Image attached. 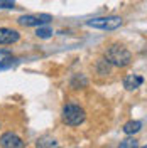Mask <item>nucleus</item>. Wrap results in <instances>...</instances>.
I'll use <instances>...</instances> for the list:
<instances>
[{
	"mask_svg": "<svg viewBox=\"0 0 147 148\" xmlns=\"http://www.w3.org/2000/svg\"><path fill=\"white\" fill-rule=\"evenodd\" d=\"M140 128H142V123H140V121H129V123L123 125V133L134 135V133L140 131Z\"/></svg>",
	"mask_w": 147,
	"mask_h": 148,
	"instance_id": "nucleus-8",
	"label": "nucleus"
},
{
	"mask_svg": "<svg viewBox=\"0 0 147 148\" xmlns=\"http://www.w3.org/2000/svg\"><path fill=\"white\" fill-rule=\"evenodd\" d=\"M37 148H61L59 143L53 138H41L37 141Z\"/></svg>",
	"mask_w": 147,
	"mask_h": 148,
	"instance_id": "nucleus-9",
	"label": "nucleus"
},
{
	"mask_svg": "<svg viewBox=\"0 0 147 148\" xmlns=\"http://www.w3.org/2000/svg\"><path fill=\"white\" fill-rule=\"evenodd\" d=\"M61 118H63V123L68 125V126H78V125H81L83 121H85L86 113H85V110H83L81 106L69 103V104H64Z\"/></svg>",
	"mask_w": 147,
	"mask_h": 148,
	"instance_id": "nucleus-2",
	"label": "nucleus"
},
{
	"mask_svg": "<svg viewBox=\"0 0 147 148\" xmlns=\"http://www.w3.org/2000/svg\"><path fill=\"white\" fill-rule=\"evenodd\" d=\"M76 83H80V77H78V76H76V77H74L73 81H71V86H74ZM81 84H83V86H86V79H85V77L81 79Z\"/></svg>",
	"mask_w": 147,
	"mask_h": 148,
	"instance_id": "nucleus-14",
	"label": "nucleus"
},
{
	"mask_svg": "<svg viewBox=\"0 0 147 148\" xmlns=\"http://www.w3.org/2000/svg\"><path fill=\"white\" fill-rule=\"evenodd\" d=\"M17 62V59H5V62H0V69H3V67H9V66L15 64Z\"/></svg>",
	"mask_w": 147,
	"mask_h": 148,
	"instance_id": "nucleus-13",
	"label": "nucleus"
},
{
	"mask_svg": "<svg viewBox=\"0 0 147 148\" xmlns=\"http://www.w3.org/2000/svg\"><path fill=\"white\" fill-rule=\"evenodd\" d=\"M142 148H147V145H146V147H142Z\"/></svg>",
	"mask_w": 147,
	"mask_h": 148,
	"instance_id": "nucleus-15",
	"label": "nucleus"
},
{
	"mask_svg": "<svg viewBox=\"0 0 147 148\" xmlns=\"http://www.w3.org/2000/svg\"><path fill=\"white\" fill-rule=\"evenodd\" d=\"M123 24L122 17L117 15H108V17H96L92 20H86V25L93 29H100V30H115Z\"/></svg>",
	"mask_w": 147,
	"mask_h": 148,
	"instance_id": "nucleus-3",
	"label": "nucleus"
},
{
	"mask_svg": "<svg viewBox=\"0 0 147 148\" xmlns=\"http://www.w3.org/2000/svg\"><path fill=\"white\" fill-rule=\"evenodd\" d=\"M51 20V15L42 14V15H22L17 18V22L24 27H41L42 24H47Z\"/></svg>",
	"mask_w": 147,
	"mask_h": 148,
	"instance_id": "nucleus-4",
	"label": "nucleus"
},
{
	"mask_svg": "<svg viewBox=\"0 0 147 148\" xmlns=\"http://www.w3.org/2000/svg\"><path fill=\"white\" fill-rule=\"evenodd\" d=\"M142 83H144V79H142L140 76H137V74H129V76H125V77H123V88H125V89H129V91L137 89Z\"/></svg>",
	"mask_w": 147,
	"mask_h": 148,
	"instance_id": "nucleus-7",
	"label": "nucleus"
},
{
	"mask_svg": "<svg viewBox=\"0 0 147 148\" xmlns=\"http://www.w3.org/2000/svg\"><path fill=\"white\" fill-rule=\"evenodd\" d=\"M119 148H137V140L135 138H125L123 141H120Z\"/></svg>",
	"mask_w": 147,
	"mask_h": 148,
	"instance_id": "nucleus-11",
	"label": "nucleus"
},
{
	"mask_svg": "<svg viewBox=\"0 0 147 148\" xmlns=\"http://www.w3.org/2000/svg\"><path fill=\"white\" fill-rule=\"evenodd\" d=\"M36 36H37V37H41V39H47V37L53 36V30H51L49 27H37Z\"/></svg>",
	"mask_w": 147,
	"mask_h": 148,
	"instance_id": "nucleus-10",
	"label": "nucleus"
},
{
	"mask_svg": "<svg viewBox=\"0 0 147 148\" xmlns=\"http://www.w3.org/2000/svg\"><path fill=\"white\" fill-rule=\"evenodd\" d=\"M105 59L110 62L112 66H117V67H125L132 62V54L127 47L120 46V44H112L107 52H105Z\"/></svg>",
	"mask_w": 147,
	"mask_h": 148,
	"instance_id": "nucleus-1",
	"label": "nucleus"
},
{
	"mask_svg": "<svg viewBox=\"0 0 147 148\" xmlns=\"http://www.w3.org/2000/svg\"><path fill=\"white\" fill-rule=\"evenodd\" d=\"M15 7V0H0V10H9Z\"/></svg>",
	"mask_w": 147,
	"mask_h": 148,
	"instance_id": "nucleus-12",
	"label": "nucleus"
},
{
	"mask_svg": "<svg viewBox=\"0 0 147 148\" xmlns=\"http://www.w3.org/2000/svg\"><path fill=\"white\" fill-rule=\"evenodd\" d=\"M0 147L2 148H24V141L15 133L7 131L0 136Z\"/></svg>",
	"mask_w": 147,
	"mask_h": 148,
	"instance_id": "nucleus-5",
	"label": "nucleus"
},
{
	"mask_svg": "<svg viewBox=\"0 0 147 148\" xmlns=\"http://www.w3.org/2000/svg\"><path fill=\"white\" fill-rule=\"evenodd\" d=\"M19 32L14 29L0 27V44H14L19 40Z\"/></svg>",
	"mask_w": 147,
	"mask_h": 148,
	"instance_id": "nucleus-6",
	"label": "nucleus"
}]
</instances>
